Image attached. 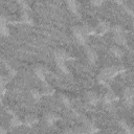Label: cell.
Returning <instances> with one entry per match:
<instances>
[{"label": "cell", "instance_id": "obj_1", "mask_svg": "<svg viewBox=\"0 0 134 134\" xmlns=\"http://www.w3.org/2000/svg\"><path fill=\"white\" fill-rule=\"evenodd\" d=\"M93 2H94L95 4H101L103 2V0H93Z\"/></svg>", "mask_w": 134, "mask_h": 134}]
</instances>
